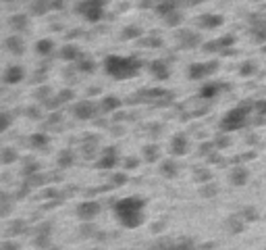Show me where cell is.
Listing matches in <instances>:
<instances>
[{
    "label": "cell",
    "mask_w": 266,
    "mask_h": 250,
    "mask_svg": "<svg viewBox=\"0 0 266 250\" xmlns=\"http://www.w3.org/2000/svg\"><path fill=\"white\" fill-rule=\"evenodd\" d=\"M114 213L125 227H137L144 221V200L141 198H123L114 204Z\"/></svg>",
    "instance_id": "cell-1"
},
{
    "label": "cell",
    "mask_w": 266,
    "mask_h": 250,
    "mask_svg": "<svg viewBox=\"0 0 266 250\" xmlns=\"http://www.w3.org/2000/svg\"><path fill=\"white\" fill-rule=\"evenodd\" d=\"M108 73L117 75V77H127L135 73V62L131 61H121V59H110L108 61Z\"/></svg>",
    "instance_id": "cell-2"
},
{
    "label": "cell",
    "mask_w": 266,
    "mask_h": 250,
    "mask_svg": "<svg viewBox=\"0 0 266 250\" xmlns=\"http://www.w3.org/2000/svg\"><path fill=\"white\" fill-rule=\"evenodd\" d=\"M245 123V111L243 109H237L233 113H229L225 121H223V127L225 129H237V127H241V125Z\"/></svg>",
    "instance_id": "cell-3"
},
{
    "label": "cell",
    "mask_w": 266,
    "mask_h": 250,
    "mask_svg": "<svg viewBox=\"0 0 266 250\" xmlns=\"http://www.w3.org/2000/svg\"><path fill=\"white\" fill-rule=\"evenodd\" d=\"M77 213H79V217H81V219H94L100 213V204H96V202H83L81 207L77 209Z\"/></svg>",
    "instance_id": "cell-4"
},
{
    "label": "cell",
    "mask_w": 266,
    "mask_h": 250,
    "mask_svg": "<svg viewBox=\"0 0 266 250\" xmlns=\"http://www.w3.org/2000/svg\"><path fill=\"white\" fill-rule=\"evenodd\" d=\"M185 150H187V140H185L183 136H177L173 140V153L175 155H183Z\"/></svg>",
    "instance_id": "cell-5"
},
{
    "label": "cell",
    "mask_w": 266,
    "mask_h": 250,
    "mask_svg": "<svg viewBox=\"0 0 266 250\" xmlns=\"http://www.w3.org/2000/svg\"><path fill=\"white\" fill-rule=\"evenodd\" d=\"M92 111H94V106L92 104H79L77 109H75V113H77V117H83V119H87V117H92Z\"/></svg>",
    "instance_id": "cell-6"
},
{
    "label": "cell",
    "mask_w": 266,
    "mask_h": 250,
    "mask_svg": "<svg viewBox=\"0 0 266 250\" xmlns=\"http://www.w3.org/2000/svg\"><path fill=\"white\" fill-rule=\"evenodd\" d=\"M114 163H117V156L112 155V150H108V155L100 160V167H112Z\"/></svg>",
    "instance_id": "cell-7"
},
{
    "label": "cell",
    "mask_w": 266,
    "mask_h": 250,
    "mask_svg": "<svg viewBox=\"0 0 266 250\" xmlns=\"http://www.w3.org/2000/svg\"><path fill=\"white\" fill-rule=\"evenodd\" d=\"M21 75H23L21 69H19V67H13V71L6 75V79H8V82H17V79H21Z\"/></svg>",
    "instance_id": "cell-8"
},
{
    "label": "cell",
    "mask_w": 266,
    "mask_h": 250,
    "mask_svg": "<svg viewBox=\"0 0 266 250\" xmlns=\"http://www.w3.org/2000/svg\"><path fill=\"white\" fill-rule=\"evenodd\" d=\"M233 177V182L237 184V186H241L243 182H245V171H241V169H239V171H235V175H231Z\"/></svg>",
    "instance_id": "cell-9"
},
{
    "label": "cell",
    "mask_w": 266,
    "mask_h": 250,
    "mask_svg": "<svg viewBox=\"0 0 266 250\" xmlns=\"http://www.w3.org/2000/svg\"><path fill=\"white\" fill-rule=\"evenodd\" d=\"M114 106H119V100H114V98H106L104 109H114Z\"/></svg>",
    "instance_id": "cell-10"
},
{
    "label": "cell",
    "mask_w": 266,
    "mask_h": 250,
    "mask_svg": "<svg viewBox=\"0 0 266 250\" xmlns=\"http://www.w3.org/2000/svg\"><path fill=\"white\" fill-rule=\"evenodd\" d=\"M162 173H168V175H173V173H175V167H173L171 163H168V165H164V167H162Z\"/></svg>",
    "instance_id": "cell-11"
},
{
    "label": "cell",
    "mask_w": 266,
    "mask_h": 250,
    "mask_svg": "<svg viewBox=\"0 0 266 250\" xmlns=\"http://www.w3.org/2000/svg\"><path fill=\"white\" fill-rule=\"evenodd\" d=\"M44 142H46V138H42V136L31 138V144H44Z\"/></svg>",
    "instance_id": "cell-12"
},
{
    "label": "cell",
    "mask_w": 266,
    "mask_h": 250,
    "mask_svg": "<svg viewBox=\"0 0 266 250\" xmlns=\"http://www.w3.org/2000/svg\"><path fill=\"white\" fill-rule=\"evenodd\" d=\"M146 156L148 158H156V148H148L146 150Z\"/></svg>",
    "instance_id": "cell-13"
},
{
    "label": "cell",
    "mask_w": 266,
    "mask_h": 250,
    "mask_svg": "<svg viewBox=\"0 0 266 250\" xmlns=\"http://www.w3.org/2000/svg\"><path fill=\"white\" fill-rule=\"evenodd\" d=\"M258 111H260L262 115H266V100H262V102H258Z\"/></svg>",
    "instance_id": "cell-14"
},
{
    "label": "cell",
    "mask_w": 266,
    "mask_h": 250,
    "mask_svg": "<svg viewBox=\"0 0 266 250\" xmlns=\"http://www.w3.org/2000/svg\"><path fill=\"white\" fill-rule=\"evenodd\" d=\"M164 250H189L187 246H173V248H164Z\"/></svg>",
    "instance_id": "cell-15"
}]
</instances>
